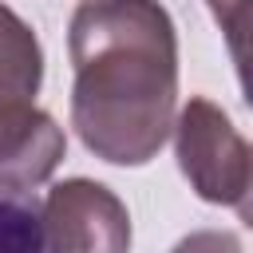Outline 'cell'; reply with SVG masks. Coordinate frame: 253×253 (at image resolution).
I'll return each instance as SVG.
<instances>
[{"label": "cell", "instance_id": "ba28073f", "mask_svg": "<svg viewBox=\"0 0 253 253\" xmlns=\"http://www.w3.org/2000/svg\"><path fill=\"white\" fill-rule=\"evenodd\" d=\"M170 253H245V245L229 229H198V233L182 237Z\"/></svg>", "mask_w": 253, "mask_h": 253}, {"label": "cell", "instance_id": "52a82bcc", "mask_svg": "<svg viewBox=\"0 0 253 253\" xmlns=\"http://www.w3.org/2000/svg\"><path fill=\"white\" fill-rule=\"evenodd\" d=\"M210 12L217 16L221 32L229 36V51H233V59H237V67H241V59H245L241 36H245V12H249V4H245V0H210Z\"/></svg>", "mask_w": 253, "mask_h": 253}, {"label": "cell", "instance_id": "3957f363", "mask_svg": "<svg viewBox=\"0 0 253 253\" xmlns=\"http://www.w3.org/2000/svg\"><path fill=\"white\" fill-rule=\"evenodd\" d=\"M40 213L47 253H130V213L103 182L67 178Z\"/></svg>", "mask_w": 253, "mask_h": 253}, {"label": "cell", "instance_id": "5b68a950", "mask_svg": "<svg viewBox=\"0 0 253 253\" xmlns=\"http://www.w3.org/2000/svg\"><path fill=\"white\" fill-rule=\"evenodd\" d=\"M43 79V51L28 20L0 4V103H32Z\"/></svg>", "mask_w": 253, "mask_h": 253}, {"label": "cell", "instance_id": "277c9868", "mask_svg": "<svg viewBox=\"0 0 253 253\" xmlns=\"http://www.w3.org/2000/svg\"><path fill=\"white\" fill-rule=\"evenodd\" d=\"M67 150L51 115L32 103H0V186L32 190L47 182Z\"/></svg>", "mask_w": 253, "mask_h": 253}, {"label": "cell", "instance_id": "7a4b0ae2", "mask_svg": "<svg viewBox=\"0 0 253 253\" xmlns=\"http://www.w3.org/2000/svg\"><path fill=\"white\" fill-rule=\"evenodd\" d=\"M170 130L178 146V166L194 186V194L213 206H233L249 221V158L253 154L241 130L229 123V115L217 103L194 95L178 111V123Z\"/></svg>", "mask_w": 253, "mask_h": 253}, {"label": "cell", "instance_id": "6da1fadb", "mask_svg": "<svg viewBox=\"0 0 253 253\" xmlns=\"http://www.w3.org/2000/svg\"><path fill=\"white\" fill-rule=\"evenodd\" d=\"M71 126L115 166L150 162L178 103V36L158 0H83L67 32Z\"/></svg>", "mask_w": 253, "mask_h": 253}, {"label": "cell", "instance_id": "8992f818", "mask_svg": "<svg viewBox=\"0 0 253 253\" xmlns=\"http://www.w3.org/2000/svg\"><path fill=\"white\" fill-rule=\"evenodd\" d=\"M0 253H47L43 213L28 190L0 186Z\"/></svg>", "mask_w": 253, "mask_h": 253}]
</instances>
